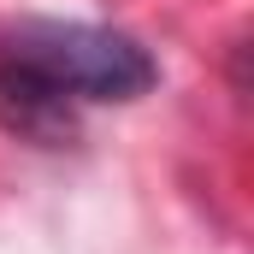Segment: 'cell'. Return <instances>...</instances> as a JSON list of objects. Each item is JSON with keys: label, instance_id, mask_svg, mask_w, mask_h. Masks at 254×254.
I'll use <instances>...</instances> for the list:
<instances>
[{"label": "cell", "instance_id": "obj_1", "mask_svg": "<svg viewBox=\"0 0 254 254\" xmlns=\"http://www.w3.org/2000/svg\"><path fill=\"white\" fill-rule=\"evenodd\" d=\"M160 77L154 54L107 24L24 18L0 36V125L30 142L77 136V107H119Z\"/></svg>", "mask_w": 254, "mask_h": 254}]
</instances>
